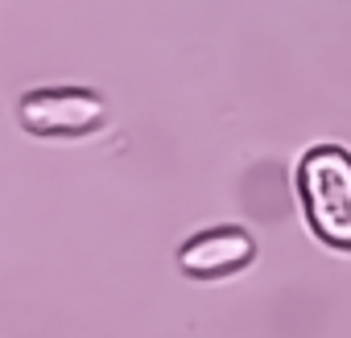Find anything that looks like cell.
<instances>
[{
	"mask_svg": "<svg viewBox=\"0 0 351 338\" xmlns=\"http://www.w3.org/2000/svg\"><path fill=\"white\" fill-rule=\"evenodd\" d=\"M252 256H256V244H252L248 231L215 227V231H203V235L186 239L182 252H178V264L195 281H215V276L240 272L244 264H252Z\"/></svg>",
	"mask_w": 351,
	"mask_h": 338,
	"instance_id": "cell-3",
	"label": "cell"
},
{
	"mask_svg": "<svg viewBox=\"0 0 351 338\" xmlns=\"http://www.w3.org/2000/svg\"><path fill=\"white\" fill-rule=\"evenodd\" d=\"M298 194L310 231L351 252V153L339 144H314L298 161Z\"/></svg>",
	"mask_w": 351,
	"mask_h": 338,
	"instance_id": "cell-1",
	"label": "cell"
},
{
	"mask_svg": "<svg viewBox=\"0 0 351 338\" xmlns=\"http://www.w3.org/2000/svg\"><path fill=\"white\" fill-rule=\"evenodd\" d=\"M21 128L34 136H87L95 128H104L108 107L95 91L83 87H46V91H29L17 107Z\"/></svg>",
	"mask_w": 351,
	"mask_h": 338,
	"instance_id": "cell-2",
	"label": "cell"
}]
</instances>
